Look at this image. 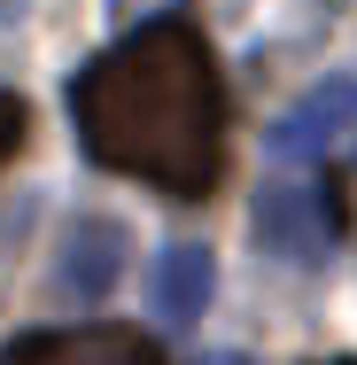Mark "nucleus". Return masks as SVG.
<instances>
[{
  "label": "nucleus",
  "mask_w": 357,
  "mask_h": 365,
  "mask_svg": "<svg viewBox=\"0 0 357 365\" xmlns=\"http://www.w3.org/2000/svg\"><path fill=\"white\" fill-rule=\"evenodd\" d=\"M0 365H171V358L140 327H47V334H16Z\"/></svg>",
  "instance_id": "obj_2"
},
{
  "label": "nucleus",
  "mask_w": 357,
  "mask_h": 365,
  "mask_svg": "<svg viewBox=\"0 0 357 365\" xmlns=\"http://www.w3.org/2000/svg\"><path fill=\"white\" fill-rule=\"evenodd\" d=\"M202 365H249V358H241V350H225V358H202Z\"/></svg>",
  "instance_id": "obj_8"
},
{
  "label": "nucleus",
  "mask_w": 357,
  "mask_h": 365,
  "mask_svg": "<svg viewBox=\"0 0 357 365\" xmlns=\"http://www.w3.org/2000/svg\"><path fill=\"white\" fill-rule=\"evenodd\" d=\"M210 280H217L210 249H202V241H171V249L155 257V311H163L171 327H195L202 303H210Z\"/></svg>",
  "instance_id": "obj_6"
},
{
  "label": "nucleus",
  "mask_w": 357,
  "mask_h": 365,
  "mask_svg": "<svg viewBox=\"0 0 357 365\" xmlns=\"http://www.w3.org/2000/svg\"><path fill=\"white\" fill-rule=\"evenodd\" d=\"M71 125L86 155L171 202L210 195L225 171V78L187 16H155L71 78Z\"/></svg>",
  "instance_id": "obj_1"
},
{
  "label": "nucleus",
  "mask_w": 357,
  "mask_h": 365,
  "mask_svg": "<svg viewBox=\"0 0 357 365\" xmlns=\"http://www.w3.org/2000/svg\"><path fill=\"white\" fill-rule=\"evenodd\" d=\"M125 225L117 218H78L63 233V249H55V295H71V303H93V295L117 288V272H125Z\"/></svg>",
  "instance_id": "obj_5"
},
{
  "label": "nucleus",
  "mask_w": 357,
  "mask_h": 365,
  "mask_svg": "<svg viewBox=\"0 0 357 365\" xmlns=\"http://www.w3.org/2000/svg\"><path fill=\"white\" fill-rule=\"evenodd\" d=\"M272 155H319V163H357V78H326L295 101V117L272 125Z\"/></svg>",
  "instance_id": "obj_3"
},
{
  "label": "nucleus",
  "mask_w": 357,
  "mask_h": 365,
  "mask_svg": "<svg viewBox=\"0 0 357 365\" xmlns=\"http://www.w3.org/2000/svg\"><path fill=\"white\" fill-rule=\"evenodd\" d=\"M24 133H31V109H24V93H0V163H16Z\"/></svg>",
  "instance_id": "obj_7"
},
{
  "label": "nucleus",
  "mask_w": 357,
  "mask_h": 365,
  "mask_svg": "<svg viewBox=\"0 0 357 365\" xmlns=\"http://www.w3.org/2000/svg\"><path fill=\"white\" fill-rule=\"evenodd\" d=\"M257 249H272L287 264H319L334 249V210L311 195V187H264L257 195Z\"/></svg>",
  "instance_id": "obj_4"
},
{
  "label": "nucleus",
  "mask_w": 357,
  "mask_h": 365,
  "mask_svg": "<svg viewBox=\"0 0 357 365\" xmlns=\"http://www.w3.org/2000/svg\"><path fill=\"white\" fill-rule=\"evenodd\" d=\"M319 365H357V358H319Z\"/></svg>",
  "instance_id": "obj_9"
}]
</instances>
